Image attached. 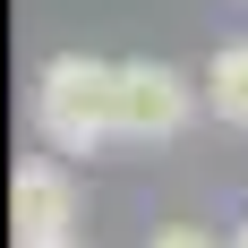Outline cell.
<instances>
[{
	"instance_id": "cell-1",
	"label": "cell",
	"mask_w": 248,
	"mask_h": 248,
	"mask_svg": "<svg viewBox=\"0 0 248 248\" xmlns=\"http://www.w3.org/2000/svg\"><path fill=\"white\" fill-rule=\"evenodd\" d=\"M34 128L51 154H103L120 137V60H86L60 51L34 77Z\"/></svg>"
},
{
	"instance_id": "cell-2",
	"label": "cell",
	"mask_w": 248,
	"mask_h": 248,
	"mask_svg": "<svg viewBox=\"0 0 248 248\" xmlns=\"http://www.w3.org/2000/svg\"><path fill=\"white\" fill-rule=\"evenodd\" d=\"M188 111H197V94L171 60H120V137H146V146L180 137Z\"/></svg>"
},
{
	"instance_id": "cell-3",
	"label": "cell",
	"mask_w": 248,
	"mask_h": 248,
	"mask_svg": "<svg viewBox=\"0 0 248 248\" xmlns=\"http://www.w3.org/2000/svg\"><path fill=\"white\" fill-rule=\"evenodd\" d=\"M69 214H77L69 171H60V163H17V180H9V223H17V248L69 240Z\"/></svg>"
},
{
	"instance_id": "cell-4",
	"label": "cell",
	"mask_w": 248,
	"mask_h": 248,
	"mask_svg": "<svg viewBox=\"0 0 248 248\" xmlns=\"http://www.w3.org/2000/svg\"><path fill=\"white\" fill-rule=\"evenodd\" d=\"M205 103L223 128H248V43H223L214 69H205Z\"/></svg>"
},
{
	"instance_id": "cell-5",
	"label": "cell",
	"mask_w": 248,
	"mask_h": 248,
	"mask_svg": "<svg viewBox=\"0 0 248 248\" xmlns=\"http://www.w3.org/2000/svg\"><path fill=\"white\" fill-rule=\"evenodd\" d=\"M146 248H223V240H214V231H197V223H163Z\"/></svg>"
},
{
	"instance_id": "cell-6",
	"label": "cell",
	"mask_w": 248,
	"mask_h": 248,
	"mask_svg": "<svg viewBox=\"0 0 248 248\" xmlns=\"http://www.w3.org/2000/svg\"><path fill=\"white\" fill-rule=\"evenodd\" d=\"M34 248H69V240H34Z\"/></svg>"
},
{
	"instance_id": "cell-7",
	"label": "cell",
	"mask_w": 248,
	"mask_h": 248,
	"mask_svg": "<svg viewBox=\"0 0 248 248\" xmlns=\"http://www.w3.org/2000/svg\"><path fill=\"white\" fill-rule=\"evenodd\" d=\"M231 248H248V223H240V240H231Z\"/></svg>"
}]
</instances>
